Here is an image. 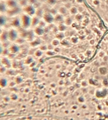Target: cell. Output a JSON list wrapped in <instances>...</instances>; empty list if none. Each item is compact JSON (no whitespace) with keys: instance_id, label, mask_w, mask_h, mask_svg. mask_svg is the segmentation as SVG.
Masks as SVG:
<instances>
[{"instance_id":"obj_19","label":"cell","mask_w":108,"mask_h":120,"mask_svg":"<svg viewBox=\"0 0 108 120\" xmlns=\"http://www.w3.org/2000/svg\"><path fill=\"white\" fill-rule=\"evenodd\" d=\"M66 25H65L63 22H60L58 23V26H57V29H58V31L59 32H64L65 30H66Z\"/></svg>"},{"instance_id":"obj_6","label":"cell","mask_w":108,"mask_h":120,"mask_svg":"<svg viewBox=\"0 0 108 120\" xmlns=\"http://www.w3.org/2000/svg\"><path fill=\"white\" fill-rule=\"evenodd\" d=\"M19 7L14 8V9H7L6 15L7 17H17V15L19 14Z\"/></svg>"},{"instance_id":"obj_34","label":"cell","mask_w":108,"mask_h":120,"mask_svg":"<svg viewBox=\"0 0 108 120\" xmlns=\"http://www.w3.org/2000/svg\"><path fill=\"white\" fill-rule=\"evenodd\" d=\"M107 68H105V67H101V68H100V73H101V74H102V75H104V74H106L107 73Z\"/></svg>"},{"instance_id":"obj_9","label":"cell","mask_w":108,"mask_h":120,"mask_svg":"<svg viewBox=\"0 0 108 120\" xmlns=\"http://www.w3.org/2000/svg\"><path fill=\"white\" fill-rule=\"evenodd\" d=\"M33 32L35 35H36L38 36H42L45 33V30H44V28H42L41 27L37 26L35 28H33Z\"/></svg>"},{"instance_id":"obj_41","label":"cell","mask_w":108,"mask_h":120,"mask_svg":"<svg viewBox=\"0 0 108 120\" xmlns=\"http://www.w3.org/2000/svg\"><path fill=\"white\" fill-rule=\"evenodd\" d=\"M78 8V12H79V13H83L84 12V8H83V7H77Z\"/></svg>"},{"instance_id":"obj_47","label":"cell","mask_w":108,"mask_h":120,"mask_svg":"<svg viewBox=\"0 0 108 120\" xmlns=\"http://www.w3.org/2000/svg\"><path fill=\"white\" fill-rule=\"evenodd\" d=\"M2 51H3V47H2V43H0V54L2 53Z\"/></svg>"},{"instance_id":"obj_18","label":"cell","mask_w":108,"mask_h":120,"mask_svg":"<svg viewBox=\"0 0 108 120\" xmlns=\"http://www.w3.org/2000/svg\"><path fill=\"white\" fill-rule=\"evenodd\" d=\"M65 38H66V35H65L64 32H59L58 31L57 33H56V38L58 39L60 41L63 40Z\"/></svg>"},{"instance_id":"obj_3","label":"cell","mask_w":108,"mask_h":120,"mask_svg":"<svg viewBox=\"0 0 108 120\" xmlns=\"http://www.w3.org/2000/svg\"><path fill=\"white\" fill-rule=\"evenodd\" d=\"M23 13L30 16V17H33L35 15V12H36V9L34 7V6L32 4H28L25 7L22 8Z\"/></svg>"},{"instance_id":"obj_51","label":"cell","mask_w":108,"mask_h":120,"mask_svg":"<svg viewBox=\"0 0 108 120\" xmlns=\"http://www.w3.org/2000/svg\"><path fill=\"white\" fill-rule=\"evenodd\" d=\"M100 1L101 2H105V0H100Z\"/></svg>"},{"instance_id":"obj_49","label":"cell","mask_w":108,"mask_h":120,"mask_svg":"<svg viewBox=\"0 0 108 120\" xmlns=\"http://www.w3.org/2000/svg\"><path fill=\"white\" fill-rule=\"evenodd\" d=\"M93 31H94V32L95 31V32H96V33H98L100 30H99V29H97V28H96V27H95V28H94Z\"/></svg>"},{"instance_id":"obj_31","label":"cell","mask_w":108,"mask_h":120,"mask_svg":"<svg viewBox=\"0 0 108 120\" xmlns=\"http://www.w3.org/2000/svg\"><path fill=\"white\" fill-rule=\"evenodd\" d=\"M46 56H55L56 52H54L53 50H48L46 51Z\"/></svg>"},{"instance_id":"obj_45","label":"cell","mask_w":108,"mask_h":120,"mask_svg":"<svg viewBox=\"0 0 108 120\" xmlns=\"http://www.w3.org/2000/svg\"><path fill=\"white\" fill-rule=\"evenodd\" d=\"M93 38V35H87L86 36V39H87L88 40H90L91 39Z\"/></svg>"},{"instance_id":"obj_17","label":"cell","mask_w":108,"mask_h":120,"mask_svg":"<svg viewBox=\"0 0 108 120\" xmlns=\"http://www.w3.org/2000/svg\"><path fill=\"white\" fill-rule=\"evenodd\" d=\"M67 12H68V9L65 6H61L58 9V12L61 14L62 15H65L67 13Z\"/></svg>"},{"instance_id":"obj_28","label":"cell","mask_w":108,"mask_h":120,"mask_svg":"<svg viewBox=\"0 0 108 120\" xmlns=\"http://www.w3.org/2000/svg\"><path fill=\"white\" fill-rule=\"evenodd\" d=\"M70 44V42L69 40H67L66 39H63L61 41V45H63V46H68Z\"/></svg>"},{"instance_id":"obj_30","label":"cell","mask_w":108,"mask_h":120,"mask_svg":"<svg viewBox=\"0 0 108 120\" xmlns=\"http://www.w3.org/2000/svg\"><path fill=\"white\" fill-rule=\"evenodd\" d=\"M57 1L58 0H46V2L50 6H54L55 4H56Z\"/></svg>"},{"instance_id":"obj_8","label":"cell","mask_w":108,"mask_h":120,"mask_svg":"<svg viewBox=\"0 0 108 120\" xmlns=\"http://www.w3.org/2000/svg\"><path fill=\"white\" fill-rule=\"evenodd\" d=\"M9 52L10 53H13V54H16L19 52V45L16 43H12V44H10L9 47Z\"/></svg>"},{"instance_id":"obj_50","label":"cell","mask_w":108,"mask_h":120,"mask_svg":"<svg viewBox=\"0 0 108 120\" xmlns=\"http://www.w3.org/2000/svg\"><path fill=\"white\" fill-rule=\"evenodd\" d=\"M40 2H46V0H40Z\"/></svg>"},{"instance_id":"obj_54","label":"cell","mask_w":108,"mask_h":120,"mask_svg":"<svg viewBox=\"0 0 108 120\" xmlns=\"http://www.w3.org/2000/svg\"><path fill=\"white\" fill-rule=\"evenodd\" d=\"M17 2H19V1H20V0H17Z\"/></svg>"},{"instance_id":"obj_13","label":"cell","mask_w":108,"mask_h":120,"mask_svg":"<svg viewBox=\"0 0 108 120\" xmlns=\"http://www.w3.org/2000/svg\"><path fill=\"white\" fill-rule=\"evenodd\" d=\"M41 45V41L39 39L36 40H32L30 42V45L32 48H35V47H39Z\"/></svg>"},{"instance_id":"obj_5","label":"cell","mask_w":108,"mask_h":120,"mask_svg":"<svg viewBox=\"0 0 108 120\" xmlns=\"http://www.w3.org/2000/svg\"><path fill=\"white\" fill-rule=\"evenodd\" d=\"M42 19L44 20L47 24H53L54 22V16L49 12H44L42 15Z\"/></svg>"},{"instance_id":"obj_25","label":"cell","mask_w":108,"mask_h":120,"mask_svg":"<svg viewBox=\"0 0 108 120\" xmlns=\"http://www.w3.org/2000/svg\"><path fill=\"white\" fill-rule=\"evenodd\" d=\"M51 44L54 46V47H58L60 44H61V41L57 39V38H54L52 41H51Z\"/></svg>"},{"instance_id":"obj_15","label":"cell","mask_w":108,"mask_h":120,"mask_svg":"<svg viewBox=\"0 0 108 120\" xmlns=\"http://www.w3.org/2000/svg\"><path fill=\"white\" fill-rule=\"evenodd\" d=\"M7 23V17L2 14H0V27H3Z\"/></svg>"},{"instance_id":"obj_55","label":"cell","mask_w":108,"mask_h":120,"mask_svg":"<svg viewBox=\"0 0 108 120\" xmlns=\"http://www.w3.org/2000/svg\"><path fill=\"white\" fill-rule=\"evenodd\" d=\"M0 63H1V59H0Z\"/></svg>"},{"instance_id":"obj_12","label":"cell","mask_w":108,"mask_h":120,"mask_svg":"<svg viewBox=\"0 0 108 120\" xmlns=\"http://www.w3.org/2000/svg\"><path fill=\"white\" fill-rule=\"evenodd\" d=\"M63 19H64L63 15H62L61 14L58 12L56 15H54V22H58V23L62 22L63 21Z\"/></svg>"},{"instance_id":"obj_53","label":"cell","mask_w":108,"mask_h":120,"mask_svg":"<svg viewBox=\"0 0 108 120\" xmlns=\"http://www.w3.org/2000/svg\"><path fill=\"white\" fill-rule=\"evenodd\" d=\"M0 1H2V2H4L5 0H0Z\"/></svg>"},{"instance_id":"obj_48","label":"cell","mask_w":108,"mask_h":120,"mask_svg":"<svg viewBox=\"0 0 108 120\" xmlns=\"http://www.w3.org/2000/svg\"><path fill=\"white\" fill-rule=\"evenodd\" d=\"M71 58H72L73 59H76V58H77V56L76 55V54H72V55L71 56Z\"/></svg>"},{"instance_id":"obj_42","label":"cell","mask_w":108,"mask_h":120,"mask_svg":"<svg viewBox=\"0 0 108 120\" xmlns=\"http://www.w3.org/2000/svg\"><path fill=\"white\" fill-rule=\"evenodd\" d=\"M54 48H55V47H54V46L51 44V43H50V44H49V45H48V50H53Z\"/></svg>"},{"instance_id":"obj_2","label":"cell","mask_w":108,"mask_h":120,"mask_svg":"<svg viewBox=\"0 0 108 120\" xmlns=\"http://www.w3.org/2000/svg\"><path fill=\"white\" fill-rule=\"evenodd\" d=\"M19 32L16 28L11 27L8 30V38L9 42H15L16 40L19 38Z\"/></svg>"},{"instance_id":"obj_44","label":"cell","mask_w":108,"mask_h":120,"mask_svg":"<svg viewBox=\"0 0 108 120\" xmlns=\"http://www.w3.org/2000/svg\"><path fill=\"white\" fill-rule=\"evenodd\" d=\"M79 57L81 59V60H84V58H85V56H84V55H83L82 53H81V54H79Z\"/></svg>"},{"instance_id":"obj_7","label":"cell","mask_w":108,"mask_h":120,"mask_svg":"<svg viewBox=\"0 0 108 120\" xmlns=\"http://www.w3.org/2000/svg\"><path fill=\"white\" fill-rule=\"evenodd\" d=\"M10 25L12 27L14 28H18L19 27H21V22H20V18L17 17H12V19L10 22Z\"/></svg>"},{"instance_id":"obj_52","label":"cell","mask_w":108,"mask_h":120,"mask_svg":"<svg viewBox=\"0 0 108 120\" xmlns=\"http://www.w3.org/2000/svg\"><path fill=\"white\" fill-rule=\"evenodd\" d=\"M105 2H106V4H108V0H105Z\"/></svg>"},{"instance_id":"obj_11","label":"cell","mask_w":108,"mask_h":120,"mask_svg":"<svg viewBox=\"0 0 108 120\" xmlns=\"http://www.w3.org/2000/svg\"><path fill=\"white\" fill-rule=\"evenodd\" d=\"M40 20V18H39L37 16H33L32 17V20H31V27L35 28V27H37L39 24V22Z\"/></svg>"},{"instance_id":"obj_35","label":"cell","mask_w":108,"mask_h":120,"mask_svg":"<svg viewBox=\"0 0 108 120\" xmlns=\"http://www.w3.org/2000/svg\"><path fill=\"white\" fill-rule=\"evenodd\" d=\"M78 35H79V36H82V35H86V32H85V30H79V31H78Z\"/></svg>"},{"instance_id":"obj_26","label":"cell","mask_w":108,"mask_h":120,"mask_svg":"<svg viewBox=\"0 0 108 120\" xmlns=\"http://www.w3.org/2000/svg\"><path fill=\"white\" fill-rule=\"evenodd\" d=\"M18 3H19V6L22 8L25 7L26 5H27L29 4L28 0H20V1L18 2Z\"/></svg>"},{"instance_id":"obj_14","label":"cell","mask_w":108,"mask_h":120,"mask_svg":"<svg viewBox=\"0 0 108 120\" xmlns=\"http://www.w3.org/2000/svg\"><path fill=\"white\" fill-rule=\"evenodd\" d=\"M63 23L66 25L67 27L69 26H71L72 24H73V20L71 19V17L70 16H66L65 17L64 19H63Z\"/></svg>"},{"instance_id":"obj_23","label":"cell","mask_w":108,"mask_h":120,"mask_svg":"<svg viewBox=\"0 0 108 120\" xmlns=\"http://www.w3.org/2000/svg\"><path fill=\"white\" fill-rule=\"evenodd\" d=\"M74 16H75V19L77 20V22H82V20H83V19L84 17L83 13H77Z\"/></svg>"},{"instance_id":"obj_22","label":"cell","mask_w":108,"mask_h":120,"mask_svg":"<svg viewBox=\"0 0 108 120\" xmlns=\"http://www.w3.org/2000/svg\"><path fill=\"white\" fill-rule=\"evenodd\" d=\"M43 14H44V12H43V10H42L40 7V8L36 9L35 16H37V17H38L39 18H40V17H42Z\"/></svg>"},{"instance_id":"obj_36","label":"cell","mask_w":108,"mask_h":120,"mask_svg":"<svg viewBox=\"0 0 108 120\" xmlns=\"http://www.w3.org/2000/svg\"><path fill=\"white\" fill-rule=\"evenodd\" d=\"M92 4L94 6H99V5H100L101 2L100 1V0H93V1H92Z\"/></svg>"},{"instance_id":"obj_43","label":"cell","mask_w":108,"mask_h":120,"mask_svg":"<svg viewBox=\"0 0 108 120\" xmlns=\"http://www.w3.org/2000/svg\"><path fill=\"white\" fill-rule=\"evenodd\" d=\"M75 2H77V4H83V2H84L83 0H75Z\"/></svg>"},{"instance_id":"obj_32","label":"cell","mask_w":108,"mask_h":120,"mask_svg":"<svg viewBox=\"0 0 108 120\" xmlns=\"http://www.w3.org/2000/svg\"><path fill=\"white\" fill-rule=\"evenodd\" d=\"M42 54H43V52L42 50H40V49L37 50L35 52V56L36 57H41L42 56Z\"/></svg>"},{"instance_id":"obj_4","label":"cell","mask_w":108,"mask_h":120,"mask_svg":"<svg viewBox=\"0 0 108 120\" xmlns=\"http://www.w3.org/2000/svg\"><path fill=\"white\" fill-rule=\"evenodd\" d=\"M4 4H5L6 7H7V9H14V8L19 7V3H18V2L17 1V0H5Z\"/></svg>"},{"instance_id":"obj_24","label":"cell","mask_w":108,"mask_h":120,"mask_svg":"<svg viewBox=\"0 0 108 120\" xmlns=\"http://www.w3.org/2000/svg\"><path fill=\"white\" fill-rule=\"evenodd\" d=\"M79 41V38L76 36V35H73L71 37V39H70V42L72 43V44H77Z\"/></svg>"},{"instance_id":"obj_46","label":"cell","mask_w":108,"mask_h":120,"mask_svg":"<svg viewBox=\"0 0 108 120\" xmlns=\"http://www.w3.org/2000/svg\"><path fill=\"white\" fill-rule=\"evenodd\" d=\"M102 58H103V60L104 61H108V56H106L105 55Z\"/></svg>"},{"instance_id":"obj_40","label":"cell","mask_w":108,"mask_h":120,"mask_svg":"<svg viewBox=\"0 0 108 120\" xmlns=\"http://www.w3.org/2000/svg\"><path fill=\"white\" fill-rule=\"evenodd\" d=\"M92 52L91 50H87L85 52V55H86L87 56H90L92 55Z\"/></svg>"},{"instance_id":"obj_39","label":"cell","mask_w":108,"mask_h":120,"mask_svg":"<svg viewBox=\"0 0 108 120\" xmlns=\"http://www.w3.org/2000/svg\"><path fill=\"white\" fill-rule=\"evenodd\" d=\"M53 50H54V52H55L56 53H58V52H61V48L58 46V47H55V48H54V49H53Z\"/></svg>"},{"instance_id":"obj_20","label":"cell","mask_w":108,"mask_h":120,"mask_svg":"<svg viewBox=\"0 0 108 120\" xmlns=\"http://www.w3.org/2000/svg\"><path fill=\"white\" fill-rule=\"evenodd\" d=\"M7 7H6V5L4 4V2H2V1H0V14H2L4 12L6 13L7 12Z\"/></svg>"},{"instance_id":"obj_27","label":"cell","mask_w":108,"mask_h":120,"mask_svg":"<svg viewBox=\"0 0 108 120\" xmlns=\"http://www.w3.org/2000/svg\"><path fill=\"white\" fill-rule=\"evenodd\" d=\"M39 49L40 50H42V52H45L48 50V45H45V44H41L39 46Z\"/></svg>"},{"instance_id":"obj_21","label":"cell","mask_w":108,"mask_h":120,"mask_svg":"<svg viewBox=\"0 0 108 120\" xmlns=\"http://www.w3.org/2000/svg\"><path fill=\"white\" fill-rule=\"evenodd\" d=\"M25 42V39L24 38H22V37H19V36L16 40V41L15 42V43H16V44H17L18 45H23V44H24Z\"/></svg>"},{"instance_id":"obj_16","label":"cell","mask_w":108,"mask_h":120,"mask_svg":"<svg viewBox=\"0 0 108 120\" xmlns=\"http://www.w3.org/2000/svg\"><path fill=\"white\" fill-rule=\"evenodd\" d=\"M69 14L71 15H76L77 13H79V12H78V8L77 7H75V6L71 7L69 9Z\"/></svg>"},{"instance_id":"obj_33","label":"cell","mask_w":108,"mask_h":120,"mask_svg":"<svg viewBox=\"0 0 108 120\" xmlns=\"http://www.w3.org/2000/svg\"><path fill=\"white\" fill-rule=\"evenodd\" d=\"M89 18L88 17H84V19H83V20H82V23L84 25H86L89 24Z\"/></svg>"},{"instance_id":"obj_37","label":"cell","mask_w":108,"mask_h":120,"mask_svg":"<svg viewBox=\"0 0 108 120\" xmlns=\"http://www.w3.org/2000/svg\"><path fill=\"white\" fill-rule=\"evenodd\" d=\"M98 56H99L100 58H102L105 56V52H104L103 50H100V51L99 52V53H98Z\"/></svg>"},{"instance_id":"obj_38","label":"cell","mask_w":108,"mask_h":120,"mask_svg":"<svg viewBox=\"0 0 108 120\" xmlns=\"http://www.w3.org/2000/svg\"><path fill=\"white\" fill-rule=\"evenodd\" d=\"M95 42H96V40H95L94 38H92V39H91L90 40H89V45H94Z\"/></svg>"},{"instance_id":"obj_1","label":"cell","mask_w":108,"mask_h":120,"mask_svg":"<svg viewBox=\"0 0 108 120\" xmlns=\"http://www.w3.org/2000/svg\"><path fill=\"white\" fill-rule=\"evenodd\" d=\"M20 22H21V27L24 30H27L31 27V20L32 17L23 13L19 17Z\"/></svg>"},{"instance_id":"obj_29","label":"cell","mask_w":108,"mask_h":120,"mask_svg":"<svg viewBox=\"0 0 108 120\" xmlns=\"http://www.w3.org/2000/svg\"><path fill=\"white\" fill-rule=\"evenodd\" d=\"M46 25H47V23L46 22H45L44 20H43V19H40L38 26L41 27H42V28H45V27H46Z\"/></svg>"},{"instance_id":"obj_10","label":"cell","mask_w":108,"mask_h":120,"mask_svg":"<svg viewBox=\"0 0 108 120\" xmlns=\"http://www.w3.org/2000/svg\"><path fill=\"white\" fill-rule=\"evenodd\" d=\"M9 41L8 38V30H4L2 35H0V42L3 43L4 42Z\"/></svg>"}]
</instances>
